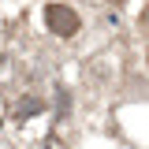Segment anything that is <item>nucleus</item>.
<instances>
[{
	"instance_id": "nucleus-2",
	"label": "nucleus",
	"mask_w": 149,
	"mask_h": 149,
	"mask_svg": "<svg viewBox=\"0 0 149 149\" xmlns=\"http://www.w3.org/2000/svg\"><path fill=\"white\" fill-rule=\"evenodd\" d=\"M26 112H41V101H22L19 104V116H26Z\"/></svg>"
},
{
	"instance_id": "nucleus-1",
	"label": "nucleus",
	"mask_w": 149,
	"mask_h": 149,
	"mask_svg": "<svg viewBox=\"0 0 149 149\" xmlns=\"http://www.w3.org/2000/svg\"><path fill=\"white\" fill-rule=\"evenodd\" d=\"M45 22H49V30L60 37H71L74 30H78V15H74V8H67V4H49L45 8Z\"/></svg>"
},
{
	"instance_id": "nucleus-3",
	"label": "nucleus",
	"mask_w": 149,
	"mask_h": 149,
	"mask_svg": "<svg viewBox=\"0 0 149 149\" xmlns=\"http://www.w3.org/2000/svg\"><path fill=\"white\" fill-rule=\"evenodd\" d=\"M142 30H149V8L142 11Z\"/></svg>"
}]
</instances>
